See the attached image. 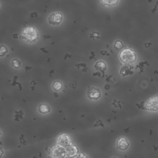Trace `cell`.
Masks as SVG:
<instances>
[{"label": "cell", "instance_id": "cell-1", "mask_svg": "<svg viewBox=\"0 0 158 158\" xmlns=\"http://www.w3.org/2000/svg\"><path fill=\"white\" fill-rule=\"evenodd\" d=\"M120 59L125 64H131L136 59V55L134 51L131 49L126 48L123 49L119 54Z\"/></svg>", "mask_w": 158, "mask_h": 158}, {"label": "cell", "instance_id": "cell-2", "mask_svg": "<svg viewBox=\"0 0 158 158\" xmlns=\"http://www.w3.org/2000/svg\"><path fill=\"white\" fill-rule=\"evenodd\" d=\"M22 35L24 38L29 42H34L38 38V33L36 30L31 27L25 28L22 31Z\"/></svg>", "mask_w": 158, "mask_h": 158}, {"label": "cell", "instance_id": "cell-3", "mask_svg": "<svg viewBox=\"0 0 158 158\" xmlns=\"http://www.w3.org/2000/svg\"><path fill=\"white\" fill-rule=\"evenodd\" d=\"M65 154L66 152L64 148L59 144L54 146L51 151V158H64Z\"/></svg>", "mask_w": 158, "mask_h": 158}, {"label": "cell", "instance_id": "cell-4", "mask_svg": "<svg viewBox=\"0 0 158 158\" xmlns=\"http://www.w3.org/2000/svg\"><path fill=\"white\" fill-rule=\"evenodd\" d=\"M62 20V15L60 12H56L51 14L48 17L49 24L52 25H59Z\"/></svg>", "mask_w": 158, "mask_h": 158}, {"label": "cell", "instance_id": "cell-5", "mask_svg": "<svg viewBox=\"0 0 158 158\" xmlns=\"http://www.w3.org/2000/svg\"><path fill=\"white\" fill-rule=\"evenodd\" d=\"M57 143L63 147L69 146L71 144V139L68 135L65 134H62L57 137Z\"/></svg>", "mask_w": 158, "mask_h": 158}, {"label": "cell", "instance_id": "cell-6", "mask_svg": "<svg viewBox=\"0 0 158 158\" xmlns=\"http://www.w3.org/2000/svg\"><path fill=\"white\" fill-rule=\"evenodd\" d=\"M147 110L155 111L158 109V97H154L149 99L146 105Z\"/></svg>", "mask_w": 158, "mask_h": 158}, {"label": "cell", "instance_id": "cell-7", "mask_svg": "<svg viewBox=\"0 0 158 158\" xmlns=\"http://www.w3.org/2000/svg\"><path fill=\"white\" fill-rule=\"evenodd\" d=\"M87 96L91 99H98L101 97V92L98 88H91L87 92Z\"/></svg>", "mask_w": 158, "mask_h": 158}, {"label": "cell", "instance_id": "cell-8", "mask_svg": "<svg viewBox=\"0 0 158 158\" xmlns=\"http://www.w3.org/2000/svg\"><path fill=\"white\" fill-rule=\"evenodd\" d=\"M65 152H66L67 157L69 158H72V157H75L78 154V150L75 146L70 145L67 146V149H65Z\"/></svg>", "mask_w": 158, "mask_h": 158}, {"label": "cell", "instance_id": "cell-9", "mask_svg": "<svg viewBox=\"0 0 158 158\" xmlns=\"http://www.w3.org/2000/svg\"><path fill=\"white\" fill-rule=\"evenodd\" d=\"M128 143L125 138H120L117 140V146L118 148L120 150H126L128 148Z\"/></svg>", "mask_w": 158, "mask_h": 158}, {"label": "cell", "instance_id": "cell-10", "mask_svg": "<svg viewBox=\"0 0 158 158\" xmlns=\"http://www.w3.org/2000/svg\"><path fill=\"white\" fill-rule=\"evenodd\" d=\"M94 68L101 72H104L106 69V64L103 61H98L94 65Z\"/></svg>", "mask_w": 158, "mask_h": 158}, {"label": "cell", "instance_id": "cell-11", "mask_svg": "<svg viewBox=\"0 0 158 158\" xmlns=\"http://www.w3.org/2000/svg\"><path fill=\"white\" fill-rule=\"evenodd\" d=\"M38 111L42 114H46L50 111V107L47 104H41L38 107Z\"/></svg>", "mask_w": 158, "mask_h": 158}, {"label": "cell", "instance_id": "cell-12", "mask_svg": "<svg viewBox=\"0 0 158 158\" xmlns=\"http://www.w3.org/2000/svg\"><path fill=\"white\" fill-rule=\"evenodd\" d=\"M119 0H101L102 4L107 6H112L116 5Z\"/></svg>", "mask_w": 158, "mask_h": 158}, {"label": "cell", "instance_id": "cell-13", "mask_svg": "<svg viewBox=\"0 0 158 158\" xmlns=\"http://www.w3.org/2000/svg\"><path fill=\"white\" fill-rule=\"evenodd\" d=\"M62 88V84L59 81H55L52 84V88L56 91L60 90Z\"/></svg>", "mask_w": 158, "mask_h": 158}, {"label": "cell", "instance_id": "cell-14", "mask_svg": "<svg viewBox=\"0 0 158 158\" xmlns=\"http://www.w3.org/2000/svg\"><path fill=\"white\" fill-rule=\"evenodd\" d=\"M114 46V48H115V49H117V50H120V49H122L123 48V43H122L121 41H120V40H117V41L115 42Z\"/></svg>", "mask_w": 158, "mask_h": 158}, {"label": "cell", "instance_id": "cell-15", "mask_svg": "<svg viewBox=\"0 0 158 158\" xmlns=\"http://www.w3.org/2000/svg\"><path fill=\"white\" fill-rule=\"evenodd\" d=\"M8 52V49L4 45H1L0 46V57H2L5 56Z\"/></svg>", "mask_w": 158, "mask_h": 158}, {"label": "cell", "instance_id": "cell-16", "mask_svg": "<svg viewBox=\"0 0 158 158\" xmlns=\"http://www.w3.org/2000/svg\"><path fill=\"white\" fill-rule=\"evenodd\" d=\"M12 65L14 67H15V69H19L20 67V62L17 59H15L12 60Z\"/></svg>", "mask_w": 158, "mask_h": 158}, {"label": "cell", "instance_id": "cell-17", "mask_svg": "<svg viewBox=\"0 0 158 158\" xmlns=\"http://www.w3.org/2000/svg\"><path fill=\"white\" fill-rule=\"evenodd\" d=\"M77 158H87V157H86L85 154L81 153V154H79L77 156Z\"/></svg>", "mask_w": 158, "mask_h": 158}, {"label": "cell", "instance_id": "cell-18", "mask_svg": "<svg viewBox=\"0 0 158 158\" xmlns=\"http://www.w3.org/2000/svg\"><path fill=\"white\" fill-rule=\"evenodd\" d=\"M3 153H4V151H3V149H2V148H1V147H0V157H1L2 156Z\"/></svg>", "mask_w": 158, "mask_h": 158}, {"label": "cell", "instance_id": "cell-19", "mask_svg": "<svg viewBox=\"0 0 158 158\" xmlns=\"http://www.w3.org/2000/svg\"><path fill=\"white\" fill-rule=\"evenodd\" d=\"M0 135H1V131H0Z\"/></svg>", "mask_w": 158, "mask_h": 158}]
</instances>
